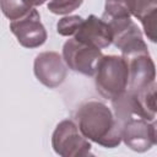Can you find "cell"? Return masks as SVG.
<instances>
[{"label":"cell","mask_w":157,"mask_h":157,"mask_svg":"<svg viewBox=\"0 0 157 157\" xmlns=\"http://www.w3.org/2000/svg\"><path fill=\"white\" fill-rule=\"evenodd\" d=\"M77 128L80 132L105 148L118 147L121 142L120 125L113 110L98 101H88L80 105L76 112Z\"/></svg>","instance_id":"1"},{"label":"cell","mask_w":157,"mask_h":157,"mask_svg":"<svg viewBox=\"0 0 157 157\" xmlns=\"http://www.w3.org/2000/svg\"><path fill=\"white\" fill-rule=\"evenodd\" d=\"M93 76L97 92L112 101L128 90V60L123 55H102Z\"/></svg>","instance_id":"2"},{"label":"cell","mask_w":157,"mask_h":157,"mask_svg":"<svg viewBox=\"0 0 157 157\" xmlns=\"http://www.w3.org/2000/svg\"><path fill=\"white\" fill-rule=\"evenodd\" d=\"M112 32V43L121 52L124 58L148 53L142 32L130 16H117L104 20Z\"/></svg>","instance_id":"3"},{"label":"cell","mask_w":157,"mask_h":157,"mask_svg":"<svg viewBox=\"0 0 157 157\" xmlns=\"http://www.w3.org/2000/svg\"><path fill=\"white\" fill-rule=\"evenodd\" d=\"M52 147L61 157L92 156L91 142L80 132L77 125L70 120H61L52 135Z\"/></svg>","instance_id":"4"},{"label":"cell","mask_w":157,"mask_h":157,"mask_svg":"<svg viewBox=\"0 0 157 157\" xmlns=\"http://www.w3.org/2000/svg\"><path fill=\"white\" fill-rule=\"evenodd\" d=\"M101 49L82 43L75 38L67 39L63 45V60L75 72L93 76L96 66L102 58Z\"/></svg>","instance_id":"5"},{"label":"cell","mask_w":157,"mask_h":157,"mask_svg":"<svg viewBox=\"0 0 157 157\" xmlns=\"http://www.w3.org/2000/svg\"><path fill=\"white\" fill-rule=\"evenodd\" d=\"M121 141L135 152H146L157 142L156 124L144 118L134 117L120 123Z\"/></svg>","instance_id":"6"},{"label":"cell","mask_w":157,"mask_h":157,"mask_svg":"<svg viewBox=\"0 0 157 157\" xmlns=\"http://www.w3.org/2000/svg\"><path fill=\"white\" fill-rule=\"evenodd\" d=\"M10 29L16 36L17 42L25 48H38L43 45L48 38L47 29L40 21V15L33 7L23 17L11 21Z\"/></svg>","instance_id":"7"},{"label":"cell","mask_w":157,"mask_h":157,"mask_svg":"<svg viewBox=\"0 0 157 157\" xmlns=\"http://www.w3.org/2000/svg\"><path fill=\"white\" fill-rule=\"evenodd\" d=\"M33 71L37 80L48 88L59 87L67 75L66 64L56 52L39 53L34 59Z\"/></svg>","instance_id":"8"},{"label":"cell","mask_w":157,"mask_h":157,"mask_svg":"<svg viewBox=\"0 0 157 157\" xmlns=\"http://www.w3.org/2000/svg\"><path fill=\"white\" fill-rule=\"evenodd\" d=\"M125 59L128 60L129 67V91H141L155 82L156 67L150 53H141Z\"/></svg>","instance_id":"9"},{"label":"cell","mask_w":157,"mask_h":157,"mask_svg":"<svg viewBox=\"0 0 157 157\" xmlns=\"http://www.w3.org/2000/svg\"><path fill=\"white\" fill-rule=\"evenodd\" d=\"M74 38L98 49L107 48L112 44V32L109 25L103 18H98L96 15H90L82 21L77 32L74 34Z\"/></svg>","instance_id":"10"},{"label":"cell","mask_w":157,"mask_h":157,"mask_svg":"<svg viewBox=\"0 0 157 157\" xmlns=\"http://www.w3.org/2000/svg\"><path fill=\"white\" fill-rule=\"evenodd\" d=\"M32 9L25 0H0V10L11 21L23 17Z\"/></svg>","instance_id":"11"},{"label":"cell","mask_w":157,"mask_h":157,"mask_svg":"<svg viewBox=\"0 0 157 157\" xmlns=\"http://www.w3.org/2000/svg\"><path fill=\"white\" fill-rule=\"evenodd\" d=\"M83 18L78 15H67L56 22V32L63 37L74 36L81 26Z\"/></svg>","instance_id":"12"},{"label":"cell","mask_w":157,"mask_h":157,"mask_svg":"<svg viewBox=\"0 0 157 157\" xmlns=\"http://www.w3.org/2000/svg\"><path fill=\"white\" fill-rule=\"evenodd\" d=\"M83 0H50L48 10L54 15H69L82 5Z\"/></svg>","instance_id":"13"},{"label":"cell","mask_w":157,"mask_h":157,"mask_svg":"<svg viewBox=\"0 0 157 157\" xmlns=\"http://www.w3.org/2000/svg\"><path fill=\"white\" fill-rule=\"evenodd\" d=\"M136 0H105V5H115V6H120L123 9H125L129 13H130V9L132 7L134 2ZM131 16V15H130Z\"/></svg>","instance_id":"14"},{"label":"cell","mask_w":157,"mask_h":157,"mask_svg":"<svg viewBox=\"0 0 157 157\" xmlns=\"http://www.w3.org/2000/svg\"><path fill=\"white\" fill-rule=\"evenodd\" d=\"M31 7H36V6H40L45 2V0H25Z\"/></svg>","instance_id":"15"},{"label":"cell","mask_w":157,"mask_h":157,"mask_svg":"<svg viewBox=\"0 0 157 157\" xmlns=\"http://www.w3.org/2000/svg\"><path fill=\"white\" fill-rule=\"evenodd\" d=\"M45 1H50V0H45Z\"/></svg>","instance_id":"16"}]
</instances>
